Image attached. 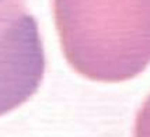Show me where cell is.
<instances>
[{
  "label": "cell",
  "instance_id": "3",
  "mask_svg": "<svg viewBox=\"0 0 150 137\" xmlns=\"http://www.w3.org/2000/svg\"><path fill=\"white\" fill-rule=\"evenodd\" d=\"M133 137H150V97H147L140 111L137 112L133 126Z\"/></svg>",
  "mask_w": 150,
  "mask_h": 137
},
{
  "label": "cell",
  "instance_id": "1",
  "mask_svg": "<svg viewBox=\"0 0 150 137\" xmlns=\"http://www.w3.org/2000/svg\"><path fill=\"white\" fill-rule=\"evenodd\" d=\"M67 63L80 76L122 83L150 65V0H52Z\"/></svg>",
  "mask_w": 150,
  "mask_h": 137
},
{
  "label": "cell",
  "instance_id": "2",
  "mask_svg": "<svg viewBox=\"0 0 150 137\" xmlns=\"http://www.w3.org/2000/svg\"><path fill=\"white\" fill-rule=\"evenodd\" d=\"M45 66L38 22L25 0H0V116L38 91Z\"/></svg>",
  "mask_w": 150,
  "mask_h": 137
}]
</instances>
